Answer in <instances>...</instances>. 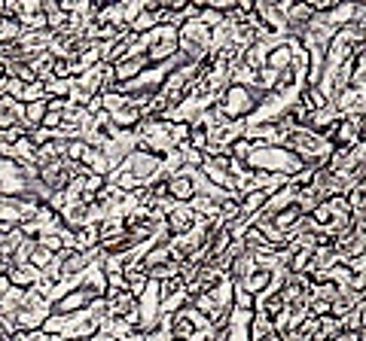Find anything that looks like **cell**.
<instances>
[{
  "label": "cell",
  "mask_w": 366,
  "mask_h": 341,
  "mask_svg": "<svg viewBox=\"0 0 366 341\" xmlns=\"http://www.w3.org/2000/svg\"><path fill=\"white\" fill-rule=\"evenodd\" d=\"M198 220H202V216L189 204H171L165 211V231L171 238H180V235H186V231H193Z\"/></svg>",
  "instance_id": "obj_1"
},
{
  "label": "cell",
  "mask_w": 366,
  "mask_h": 341,
  "mask_svg": "<svg viewBox=\"0 0 366 341\" xmlns=\"http://www.w3.org/2000/svg\"><path fill=\"white\" fill-rule=\"evenodd\" d=\"M6 281H10V286H19V290H31L37 281H40V271H37L34 265H12L6 268Z\"/></svg>",
  "instance_id": "obj_3"
},
{
  "label": "cell",
  "mask_w": 366,
  "mask_h": 341,
  "mask_svg": "<svg viewBox=\"0 0 366 341\" xmlns=\"http://www.w3.org/2000/svg\"><path fill=\"white\" fill-rule=\"evenodd\" d=\"M92 296L82 286H73L67 296H61L58 301H52V314H61V317H71V314H82L89 308Z\"/></svg>",
  "instance_id": "obj_2"
},
{
  "label": "cell",
  "mask_w": 366,
  "mask_h": 341,
  "mask_svg": "<svg viewBox=\"0 0 366 341\" xmlns=\"http://www.w3.org/2000/svg\"><path fill=\"white\" fill-rule=\"evenodd\" d=\"M43 89H46V98H61V100L71 98V80H49Z\"/></svg>",
  "instance_id": "obj_4"
},
{
  "label": "cell",
  "mask_w": 366,
  "mask_h": 341,
  "mask_svg": "<svg viewBox=\"0 0 366 341\" xmlns=\"http://www.w3.org/2000/svg\"><path fill=\"white\" fill-rule=\"evenodd\" d=\"M0 274H6V262L3 259H0Z\"/></svg>",
  "instance_id": "obj_8"
},
{
  "label": "cell",
  "mask_w": 366,
  "mask_h": 341,
  "mask_svg": "<svg viewBox=\"0 0 366 341\" xmlns=\"http://www.w3.org/2000/svg\"><path fill=\"white\" fill-rule=\"evenodd\" d=\"M49 262H52V253H49V250H43V247L37 244V247H34V253H31V265H34L37 271H43L46 265H49Z\"/></svg>",
  "instance_id": "obj_6"
},
{
  "label": "cell",
  "mask_w": 366,
  "mask_h": 341,
  "mask_svg": "<svg viewBox=\"0 0 366 341\" xmlns=\"http://www.w3.org/2000/svg\"><path fill=\"white\" fill-rule=\"evenodd\" d=\"M40 98H46L43 82H31V85H25V91H21L19 104H34V100H40Z\"/></svg>",
  "instance_id": "obj_5"
},
{
  "label": "cell",
  "mask_w": 366,
  "mask_h": 341,
  "mask_svg": "<svg viewBox=\"0 0 366 341\" xmlns=\"http://www.w3.org/2000/svg\"><path fill=\"white\" fill-rule=\"evenodd\" d=\"M0 341H3V338H0Z\"/></svg>",
  "instance_id": "obj_9"
},
{
  "label": "cell",
  "mask_w": 366,
  "mask_h": 341,
  "mask_svg": "<svg viewBox=\"0 0 366 341\" xmlns=\"http://www.w3.org/2000/svg\"><path fill=\"white\" fill-rule=\"evenodd\" d=\"M0 82H6V61H0Z\"/></svg>",
  "instance_id": "obj_7"
}]
</instances>
